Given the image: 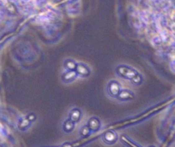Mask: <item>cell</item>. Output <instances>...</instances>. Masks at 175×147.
Returning a JSON list of instances; mask_svg holds the SVG:
<instances>
[{
	"label": "cell",
	"instance_id": "cell-1",
	"mask_svg": "<svg viewBox=\"0 0 175 147\" xmlns=\"http://www.w3.org/2000/svg\"><path fill=\"white\" fill-rule=\"evenodd\" d=\"M117 71L120 75H122L124 78L129 79L132 81L134 80V79L136 78L137 76H138L136 70H134L129 67H127V66H120L119 68H117Z\"/></svg>",
	"mask_w": 175,
	"mask_h": 147
},
{
	"label": "cell",
	"instance_id": "cell-2",
	"mask_svg": "<svg viewBox=\"0 0 175 147\" xmlns=\"http://www.w3.org/2000/svg\"><path fill=\"white\" fill-rule=\"evenodd\" d=\"M67 10L70 16H77L80 12V1L79 0H69Z\"/></svg>",
	"mask_w": 175,
	"mask_h": 147
},
{
	"label": "cell",
	"instance_id": "cell-3",
	"mask_svg": "<svg viewBox=\"0 0 175 147\" xmlns=\"http://www.w3.org/2000/svg\"><path fill=\"white\" fill-rule=\"evenodd\" d=\"M16 3L19 9L24 13L31 12L35 6L34 0H16Z\"/></svg>",
	"mask_w": 175,
	"mask_h": 147
},
{
	"label": "cell",
	"instance_id": "cell-4",
	"mask_svg": "<svg viewBox=\"0 0 175 147\" xmlns=\"http://www.w3.org/2000/svg\"><path fill=\"white\" fill-rule=\"evenodd\" d=\"M109 92L111 95H117L119 92H120V85L119 84L115 81H112L109 85Z\"/></svg>",
	"mask_w": 175,
	"mask_h": 147
},
{
	"label": "cell",
	"instance_id": "cell-5",
	"mask_svg": "<svg viewBox=\"0 0 175 147\" xmlns=\"http://www.w3.org/2000/svg\"><path fill=\"white\" fill-rule=\"evenodd\" d=\"M76 76H77V74H76L75 71H74V70H69V71H68L67 73H65L64 75H62V80H63V81L70 82L72 81V80H74L76 78Z\"/></svg>",
	"mask_w": 175,
	"mask_h": 147
},
{
	"label": "cell",
	"instance_id": "cell-6",
	"mask_svg": "<svg viewBox=\"0 0 175 147\" xmlns=\"http://www.w3.org/2000/svg\"><path fill=\"white\" fill-rule=\"evenodd\" d=\"M76 67H77V70H78V72H79V75L85 76V75H87L88 74H89V69H88V68L86 67V65L79 64V65H77Z\"/></svg>",
	"mask_w": 175,
	"mask_h": 147
},
{
	"label": "cell",
	"instance_id": "cell-7",
	"mask_svg": "<svg viewBox=\"0 0 175 147\" xmlns=\"http://www.w3.org/2000/svg\"><path fill=\"white\" fill-rule=\"evenodd\" d=\"M105 139H106L107 141L109 142H113L114 140H116V135L115 133H112V132H109L105 134Z\"/></svg>",
	"mask_w": 175,
	"mask_h": 147
},
{
	"label": "cell",
	"instance_id": "cell-8",
	"mask_svg": "<svg viewBox=\"0 0 175 147\" xmlns=\"http://www.w3.org/2000/svg\"><path fill=\"white\" fill-rule=\"evenodd\" d=\"M119 93H120V97L121 99H128V98L132 99V94L130 92L127 91V90H124V91L119 92Z\"/></svg>",
	"mask_w": 175,
	"mask_h": 147
},
{
	"label": "cell",
	"instance_id": "cell-9",
	"mask_svg": "<svg viewBox=\"0 0 175 147\" xmlns=\"http://www.w3.org/2000/svg\"><path fill=\"white\" fill-rule=\"evenodd\" d=\"M65 66L67 67V68H68L69 70H73V69L76 67V64L74 62L69 60V61L65 62Z\"/></svg>",
	"mask_w": 175,
	"mask_h": 147
},
{
	"label": "cell",
	"instance_id": "cell-10",
	"mask_svg": "<svg viewBox=\"0 0 175 147\" xmlns=\"http://www.w3.org/2000/svg\"><path fill=\"white\" fill-rule=\"evenodd\" d=\"M47 1H48V0H34L35 6L38 7L45 6V4L47 3Z\"/></svg>",
	"mask_w": 175,
	"mask_h": 147
},
{
	"label": "cell",
	"instance_id": "cell-11",
	"mask_svg": "<svg viewBox=\"0 0 175 147\" xmlns=\"http://www.w3.org/2000/svg\"><path fill=\"white\" fill-rule=\"evenodd\" d=\"M79 112L78 110H74V111H73L72 112V119L74 121H78L79 118Z\"/></svg>",
	"mask_w": 175,
	"mask_h": 147
}]
</instances>
